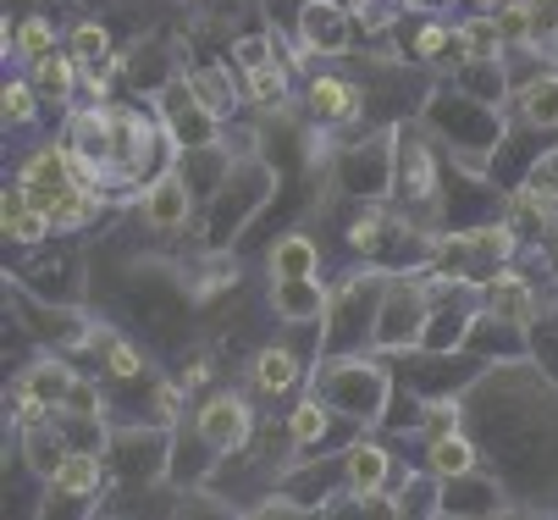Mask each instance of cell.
Listing matches in <instances>:
<instances>
[{
  "mask_svg": "<svg viewBox=\"0 0 558 520\" xmlns=\"http://www.w3.org/2000/svg\"><path fill=\"white\" fill-rule=\"evenodd\" d=\"M310 394L354 426H381L392 404V377L371 354H322V365L310 371Z\"/></svg>",
  "mask_w": 558,
  "mask_h": 520,
  "instance_id": "1",
  "label": "cell"
},
{
  "mask_svg": "<svg viewBox=\"0 0 558 520\" xmlns=\"http://www.w3.org/2000/svg\"><path fill=\"white\" fill-rule=\"evenodd\" d=\"M426 322H432L426 277H421V282H410V277H387V288H381V311H376V332H371V349H381V354L421 349Z\"/></svg>",
  "mask_w": 558,
  "mask_h": 520,
  "instance_id": "2",
  "label": "cell"
},
{
  "mask_svg": "<svg viewBox=\"0 0 558 520\" xmlns=\"http://www.w3.org/2000/svg\"><path fill=\"white\" fill-rule=\"evenodd\" d=\"M106 465L128 482H161L172 471V432L155 421V426H128L106 443Z\"/></svg>",
  "mask_w": 558,
  "mask_h": 520,
  "instance_id": "3",
  "label": "cell"
},
{
  "mask_svg": "<svg viewBox=\"0 0 558 520\" xmlns=\"http://www.w3.org/2000/svg\"><path fill=\"white\" fill-rule=\"evenodd\" d=\"M338 183L360 199H381L392 183H398V144L392 133H376L365 144H349L343 161H338Z\"/></svg>",
  "mask_w": 558,
  "mask_h": 520,
  "instance_id": "4",
  "label": "cell"
},
{
  "mask_svg": "<svg viewBox=\"0 0 558 520\" xmlns=\"http://www.w3.org/2000/svg\"><path fill=\"white\" fill-rule=\"evenodd\" d=\"M161 122H167V138L178 144V150H205V144H216V111L194 95L189 78H172L161 84Z\"/></svg>",
  "mask_w": 558,
  "mask_h": 520,
  "instance_id": "5",
  "label": "cell"
},
{
  "mask_svg": "<svg viewBox=\"0 0 558 520\" xmlns=\"http://www.w3.org/2000/svg\"><path fill=\"white\" fill-rule=\"evenodd\" d=\"M194 432L199 443L221 460V455H238L244 443L255 437V410L238 399V394H210L199 410H194Z\"/></svg>",
  "mask_w": 558,
  "mask_h": 520,
  "instance_id": "6",
  "label": "cell"
},
{
  "mask_svg": "<svg viewBox=\"0 0 558 520\" xmlns=\"http://www.w3.org/2000/svg\"><path fill=\"white\" fill-rule=\"evenodd\" d=\"M17 183L28 189V205H39V210H56L77 183V161H72V150L66 144H39V150L23 161V172H17Z\"/></svg>",
  "mask_w": 558,
  "mask_h": 520,
  "instance_id": "7",
  "label": "cell"
},
{
  "mask_svg": "<svg viewBox=\"0 0 558 520\" xmlns=\"http://www.w3.org/2000/svg\"><path fill=\"white\" fill-rule=\"evenodd\" d=\"M194 183L183 178V167H167V172H155L149 183H144V194H138V210H144V221L155 233H178V228H189V216H194Z\"/></svg>",
  "mask_w": 558,
  "mask_h": 520,
  "instance_id": "8",
  "label": "cell"
},
{
  "mask_svg": "<svg viewBox=\"0 0 558 520\" xmlns=\"http://www.w3.org/2000/svg\"><path fill=\"white\" fill-rule=\"evenodd\" d=\"M299 45H310L315 56H343L354 45L349 0H304L299 7Z\"/></svg>",
  "mask_w": 558,
  "mask_h": 520,
  "instance_id": "9",
  "label": "cell"
},
{
  "mask_svg": "<svg viewBox=\"0 0 558 520\" xmlns=\"http://www.w3.org/2000/svg\"><path fill=\"white\" fill-rule=\"evenodd\" d=\"M271 311L288 327H315L332 311V288L322 277H271Z\"/></svg>",
  "mask_w": 558,
  "mask_h": 520,
  "instance_id": "10",
  "label": "cell"
},
{
  "mask_svg": "<svg viewBox=\"0 0 558 520\" xmlns=\"http://www.w3.org/2000/svg\"><path fill=\"white\" fill-rule=\"evenodd\" d=\"M482 305H487L493 322H509V327H531V322H536V293H531V282H525L520 271H509V266H498V271L482 282Z\"/></svg>",
  "mask_w": 558,
  "mask_h": 520,
  "instance_id": "11",
  "label": "cell"
},
{
  "mask_svg": "<svg viewBox=\"0 0 558 520\" xmlns=\"http://www.w3.org/2000/svg\"><path fill=\"white\" fill-rule=\"evenodd\" d=\"M504 221L514 233H553L558 228V189H553V178H536V183L514 189L504 199Z\"/></svg>",
  "mask_w": 558,
  "mask_h": 520,
  "instance_id": "12",
  "label": "cell"
},
{
  "mask_svg": "<svg viewBox=\"0 0 558 520\" xmlns=\"http://www.w3.org/2000/svg\"><path fill=\"white\" fill-rule=\"evenodd\" d=\"M387 476H392L387 443H376V437H354L349 449H343V487H349V498H365V493L387 487Z\"/></svg>",
  "mask_w": 558,
  "mask_h": 520,
  "instance_id": "13",
  "label": "cell"
},
{
  "mask_svg": "<svg viewBox=\"0 0 558 520\" xmlns=\"http://www.w3.org/2000/svg\"><path fill=\"white\" fill-rule=\"evenodd\" d=\"M498 509H504V493H498V482L482 476V465L464 471V476H442L437 515H498Z\"/></svg>",
  "mask_w": 558,
  "mask_h": 520,
  "instance_id": "14",
  "label": "cell"
},
{
  "mask_svg": "<svg viewBox=\"0 0 558 520\" xmlns=\"http://www.w3.org/2000/svg\"><path fill=\"white\" fill-rule=\"evenodd\" d=\"M106 455L100 449H66L61 471L50 476V498H95L100 482H106Z\"/></svg>",
  "mask_w": 558,
  "mask_h": 520,
  "instance_id": "15",
  "label": "cell"
},
{
  "mask_svg": "<svg viewBox=\"0 0 558 520\" xmlns=\"http://www.w3.org/2000/svg\"><path fill=\"white\" fill-rule=\"evenodd\" d=\"M360 89L338 72H322V78H310V117L315 122H354L360 117Z\"/></svg>",
  "mask_w": 558,
  "mask_h": 520,
  "instance_id": "16",
  "label": "cell"
},
{
  "mask_svg": "<svg viewBox=\"0 0 558 520\" xmlns=\"http://www.w3.org/2000/svg\"><path fill=\"white\" fill-rule=\"evenodd\" d=\"M66 449H72V443H66V432L56 426V415L50 421H39V426H23V465L34 471V476H56L61 471V460H66Z\"/></svg>",
  "mask_w": 558,
  "mask_h": 520,
  "instance_id": "17",
  "label": "cell"
},
{
  "mask_svg": "<svg viewBox=\"0 0 558 520\" xmlns=\"http://www.w3.org/2000/svg\"><path fill=\"white\" fill-rule=\"evenodd\" d=\"M464 239H470V271H475V282H487V271L504 266V261H514V250H520V233L509 228V221H498V228H475Z\"/></svg>",
  "mask_w": 558,
  "mask_h": 520,
  "instance_id": "18",
  "label": "cell"
},
{
  "mask_svg": "<svg viewBox=\"0 0 558 520\" xmlns=\"http://www.w3.org/2000/svg\"><path fill=\"white\" fill-rule=\"evenodd\" d=\"M84 84V66H77V56L72 50H50V56H39L34 61V89L45 95V100H72V89Z\"/></svg>",
  "mask_w": 558,
  "mask_h": 520,
  "instance_id": "19",
  "label": "cell"
},
{
  "mask_svg": "<svg viewBox=\"0 0 558 520\" xmlns=\"http://www.w3.org/2000/svg\"><path fill=\"white\" fill-rule=\"evenodd\" d=\"M250 377H255V388H260L266 399L293 394V388H299V354H293V349H282V343H271V349H260V354H255Z\"/></svg>",
  "mask_w": 558,
  "mask_h": 520,
  "instance_id": "20",
  "label": "cell"
},
{
  "mask_svg": "<svg viewBox=\"0 0 558 520\" xmlns=\"http://www.w3.org/2000/svg\"><path fill=\"white\" fill-rule=\"evenodd\" d=\"M398 183H404L410 199H432L437 194V172H432V150L421 138H398Z\"/></svg>",
  "mask_w": 558,
  "mask_h": 520,
  "instance_id": "21",
  "label": "cell"
},
{
  "mask_svg": "<svg viewBox=\"0 0 558 520\" xmlns=\"http://www.w3.org/2000/svg\"><path fill=\"white\" fill-rule=\"evenodd\" d=\"M475 465H482V455H475V443L464 432H442L426 443V471H437V476H464Z\"/></svg>",
  "mask_w": 558,
  "mask_h": 520,
  "instance_id": "22",
  "label": "cell"
},
{
  "mask_svg": "<svg viewBox=\"0 0 558 520\" xmlns=\"http://www.w3.org/2000/svg\"><path fill=\"white\" fill-rule=\"evenodd\" d=\"M266 266H271V277H315V271H322V250H315L310 233H288V239L271 244Z\"/></svg>",
  "mask_w": 558,
  "mask_h": 520,
  "instance_id": "23",
  "label": "cell"
},
{
  "mask_svg": "<svg viewBox=\"0 0 558 520\" xmlns=\"http://www.w3.org/2000/svg\"><path fill=\"white\" fill-rule=\"evenodd\" d=\"M100 205H106V189H95V183H77L56 210H50V221H56V233H77V228H89V221L100 216Z\"/></svg>",
  "mask_w": 558,
  "mask_h": 520,
  "instance_id": "24",
  "label": "cell"
},
{
  "mask_svg": "<svg viewBox=\"0 0 558 520\" xmlns=\"http://www.w3.org/2000/svg\"><path fill=\"white\" fill-rule=\"evenodd\" d=\"M327 426H332V410L315 399V394L288 410V443H293V449H315V443L327 437Z\"/></svg>",
  "mask_w": 558,
  "mask_h": 520,
  "instance_id": "25",
  "label": "cell"
},
{
  "mask_svg": "<svg viewBox=\"0 0 558 520\" xmlns=\"http://www.w3.org/2000/svg\"><path fill=\"white\" fill-rule=\"evenodd\" d=\"M459 89L470 95V100H504V66H498V56H470V61H459Z\"/></svg>",
  "mask_w": 558,
  "mask_h": 520,
  "instance_id": "26",
  "label": "cell"
},
{
  "mask_svg": "<svg viewBox=\"0 0 558 520\" xmlns=\"http://www.w3.org/2000/svg\"><path fill=\"white\" fill-rule=\"evenodd\" d=\"M189 84H194V95L216 111V117H227L232 106H238V84H232V66H194L189 72Z\"/></svg>",
  "mask_w": 558,
  "mask_h": 520,
  "instance_id": "27",
  "label": "cell"
},
{
  "mask_svg": "<svg viewBox=\"0 0 558 520\" xmlns=\"http://www.w3.org/2000/svg\"><path fill=\"white\" fill-rule=\"evenodd\" d=\"M89 343L100 349V365H106V377H111V383H133L138 371H144V354H138L128 338H117V332H95Z\"/></svg>",
  "mask_w": 558,
  "mask_h": 520,
  "instance_id": "28",
  "label": "cell"
},
{
  "mask_svg": "<svg viewBox=\"0 0 558 520\" xmlns=\"http://www.w3.org/2000/svg\"><path fill=\"white\" fill-rule=\"evenodd\" d=\"M520 111L536 128H558V72H542V78H531L520 89Z\"/></svg>",
  "mask_w": 558,
  "mask_h": 520,
  "instance_id": "29",
  "label": "cell"
},
{
  "mask_svg": "<svg viewBox=\"0 0 558 520\" xmlns=\"http://www.w3.org/2000/svg\"><path fill=\"white\" fill-rule=\"evenodd\" d=\"M470 56H504V28H498V17H470V23H459V61H470Z\"/></svg>",
  "mask_w": 558,
  "mask_h": 520,
  "instance_id": "30",
  "label": "cell"
},
{
  "mask_svg": "<svg viewBox=\"0 0 558 520\" xmlns=\"http://www.w3.org/2000/svg\"><path fill=\"white\" fill-rule=\"evenodd\" d=\"M23 56V61H39V56H50L56 50V23L50 17H28L17 34H12V23H7V56Z\"/></svg>",
  "mask_w": 558,
  "mask_h": 520,
  "instance_id": "31",
  "label": "cell"
},
{
  "mask_svg": "<svg viewBox=\"0 0 558 520\" xmlns=\"http://www.w3.org/2000/svg\"><path fill=\"white\" fill-rule=\"evenodd\" d=\"M0 228H7V239H12V244H23V250H39V244L56 233V221H50V210H39V205H23L17 216H7V221H0Z\"/></svg>",
  "mask_w": 558,
  "mask_h": 520,
  "instance_id": "32",
  "label": "cell"
},
{
  "mask_svg": "<svg viewBox=\"0 0 558 520\" xmlns=\"http://www.w3.org/2000/svg\"><path fill=\"white\" fill-rule=\"evenodd\" d=\"M7 410H12V426H17V432H23V426H39V421H50V415H56V404H50L39 388H28L23 377L7 388Z\"/></svg>",
  "mask_w": 558,
  "mask_h": 520,
  "instance_id": "33",
  "label": "cell"
},
{
  "mask_svg": "<svg viewBox=\"0 0 558 520\" xmlns=\"http://www.w3.org/2000/svg\"><path fill=\"white\" fill-rule=\"evenodd\" d=\"M244 95H250L255 106H282V100H288V66H277V61L250 66V72H244Z\"/></svg>",
  "mask_w": 558,
  "mask_h": 520,
  "instance_id": "34",
  "label": "cell"
},
{
  "mask_svg": "<svg viewBox=\"0 0 558 520\" xmlns=\"http://www.w3.org/2000/svg\"><path fill=\"white\" fill-rule=\"evenodd\" d=\"M72 377H77V371H72L66 360H34V365L23 371V383H28V388H39L50 404H61V399H66Z\"/></svg>",
  "mask_w": 558,
  "mask_h": 520,
  "instance_id": "35",
  "label": "cell"
},
{
  "mask_svg": "<svg viewBox=\"0 0 558 520\" xmlns=\"http://www.w3.org/2000/svg\"><path fill=\"white\" fill-rule=\"evenodd\" d=\"M66 50L77 56V66H100V61L111 56V34H106V23H77L72 39H66Z\"/></svg>",
  "mask_w": 558,
  "mask_h": 520,
  "instance_id": "36",
  "label": "cell"
},
{
  "mask_svg": "<svg viewBox=\"0 0 558 520\" xmlns=\"http://www.w3.org/2000/svg\"><path fill=\"white\" fill-rule=\"evenodd\" d=\"M39 89L34 84H23V78H12L7 84V95H0V111H7V128H28L34 117H39Z\"/></svg>",
  "mask_w": 558,
  "mask_h": 520,
  "instance_id": "37",
  "label": "cell"
},
{
  "mask_svg": "<svg viewBox=\"0 0 558 520\" xmlns=\"http://www.w3.org/2000/svg\"><path fill=\"white\" fill-rule=\"evenodd\" d=\"M421 61H437V56H448L453 50V61H459V28H442V23H421L415 28V45H410Z\"/></svg>",
  "mask_w": 558,
  "mask_h": 520,
  "instance_id": "38",
  "label": "cell"
},
{
  "mask_svg": "<svg viewBox=\"0 0 558 520\" xmlns=\"http://www.w3.org/2000/svg\"><path fill=\"white\" fill-rule=\"evenodd\" d=\"M56 410H72V415H100V410H106V394H100V383H95V377H72V388H66V399H61Z\"/></svg>",
  "mask_w": 558,
  "mask_h": 520,
  "instance_id": "39",
  "label": "cell"
},
{
  "mask_svg": "<svg viewBox=\"0 0 558 520\" xmlns=\"http://www.w3.org/2000/svg\"><path fill=\"white\" fill-rule=\"evenodd\" d=\"M183 394H189V383H155V394H149V415L161 421V426H178V415H183Z\"/></svg>",
  "mask_w": 558,
  "mask_h": 520,
  "instance_id": "40",
  "label": "cell"
},
{
  "mask_svg": "<svg viewBox=\"0 0 558 520\" xmlns=\"http://www.w3.org/2000/svg\"><path fill=\"white\" fill-rule=\"evenodd\" d=\"M266 61H277V45H271V34H250V39H238V45H232V66H238V72L266 66Z\"/></svg>",
  "mask_w": 558,
  "mask_h": 520,
  "instance_id": "41",
  "label": "cell"
},
{
  "mask_svg": "<svg viewBox=\"0 0 558 520\" xmlns=\"http://www.w3.org/2000/svg\"><path fill=\"white\" fill-rule=\"evenodd\" d=\"M381 239H387V221H381V210L371 205V210L354 221V228H349V244H354V250H365V255H376V250H381Z\"/></svg>",
  "mask_w": 558,
  "mask_h": 520,
  "instance_id": "42",
  "label": "cell"
},
{
  "mask_svg": "<svg viewBox=\"0 0 558 520\" xmlns=\"http://www.w3.org/2000/svg\"><path fill=\"white\" fill-rule=\"evenodd\" d=\"M525 17H531V45L558 39V0H525Z\"/></svg>",
  "mask_w": 558,
  "mask_h": 520,
  "instance_id": "43",
  "label": "cell"
},
{
  "mask_svg": "<svg viewBox=\"0 0 558 520\" xmlns=\"http://www.w3.org/2000/svg\"><path fill=\"white\" fill-rule=\"evenodd\" d=\"M421 432H426V443H432V437H442V432H459V410H453V399L426 404V410H421Z\"/></svg>",
  "mask_w": 558,
  "mask_h": 520,
  "instance_id": "44",
  "label": "cell"
},
{
  "mask_svg": "<svg viewBox=\"0 0 558 520\" xmlns=\"http://www.w3.org/2000/svg\"><path fill=\"white\" fill-rule=\"evenodd\" d=\"M498 28H504V39L531 45V17H525V0H504V7H498Z\"/></svg>",
  "mask_w": 558,
  "mask_h": 520,
  "instance_id": "45",
  "label": "cell"
},
{
  "mask_svg": "<svg viewBox=\"0 0 558 520\" xmlns=\"http://www.w3.org/2000/svg\"><path fill=\"white\" fill-rule=\"evenodd\" d=\"M183 383H189V388H205V383H210V365H205V360H194V365L183 371Z\"/></svg>",
  "mask_w": 558,
  "mask_h": 520,
  "instance_id": "46",
  "label": "cell"
},
{
  "mask_svg": "<svg viewBox=\"0 0 558 520\" xmlns=\"http://www.w3.org/2000/svg\"><path fill=\"white\" fill-rule=\"evenodd\" d=\"M470 7H482V12H493V7H504V0H470Z\"/></svg>",
  "mask_w": 558,
  "mask_h": 520,
  "instance_id": "47",
  "label": "cell"
},
{
  "mask_svg": "<svg viewBox=\"0 0 558 520\" xmlns=\"http://www.w3.org/2000/svg\"><path fill=\"white\" fill-rule=\"evenodd\" d=\"M547 255H553V266H558V228H553V244H547Z\"/></svg>",
  "mask_w": 558,
  "mask_h": 520,
  "instance_id": "48",
  "label": "cell"
},
{
  "mask_svg": "<svg viewBox=\"0 0 558 520\" xmlns=\"http://www.w3.org/2000/svg\"><path fill=\"white\" fill-rule=\"evenodd\" d=\"M349 12H365V0H349Z\"/></svg>",
  "mask_w": 558,
  "mask_h": 520,
  "instance_id": "49",
  "label": "cell"
},
{
  "mask_svg": "<svg viewBox=\"0 0 558 520\" xmlns=\"http://www.w3.org/2000/svg\"><path fill=\"white\" fill-rule=\"evenodd\" d=\"M415 7H437V0H415Z\"/></svg>",
  "mask_w": 558,
  "mask_h": 520,
  "instance_id": "50",
  "label": "cell"
}]
</instances>
